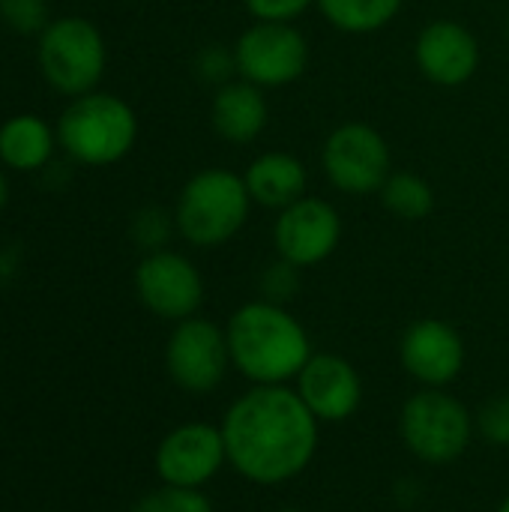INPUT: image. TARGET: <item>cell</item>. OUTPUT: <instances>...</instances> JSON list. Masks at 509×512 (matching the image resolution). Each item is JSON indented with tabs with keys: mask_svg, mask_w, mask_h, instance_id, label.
Segmentation results:
<instances>
[{
	"mask_svg": "<svg viewBox=\"0 0 509 512\" xmlns=\"http://www.w3.org/2000/svg\"><path fill=\"white\" fill-rule=\"evenodd\" d=\"M243 180L252 204L267 210H285L306 195L309 171L297 156L282 150H267L249 162Z\"/></svg>",
	"mask_w": 509,
	"mask_h": 512,
	"instance_id": "e0dca14e",
	"label": "cell"
},
{
	"mask_svg": "<svg viewBox=\"0 0 509 512\" xmlns=\"http://www.w3.org/2000/svg\"><path fill=\"white\" fill-rule=\"evenodd\" d=\"M171 228H177V225H174V216H168V213L159 210V207H147V210H141V213L132 219V237H135V243H138L141 249H147V252L165 249V243H168V237H171Z\"/></svg>",
	"mask_w": 509,
	"mask_h": 512,
	"instance_id": "cb8c5ba5",
	"label": "cell"
},
{
	"mask_svg": "<svg viewBox=\"0 0 509 512\" xmlns=\"http://www.w3.org/2000/svg\"><path fill=\"white\" fill-rule=\"evenodd\" d=\"M132 512H216L210 498L201 489H183L162 483L159 489L147 492Z\"/></svg>",
	"mask_w": 509,
	"mask_h": 512,
	"instance_id": "44dd1931",
	"label": "cell"
},
{
	"mask_svg": "<svg viewBox=\"0 0 509 512\" xmlns=\"http://www.w3.org/2000/svg\"><path fill=\"white\" fill-rule=\"evenodd\" d=\"M243 6L255 21L291 24L312 6V0H243Z\"/></svg>",
	"mask_w": 509,
	"mask_h": 512,
	"instance_id": "4316f807",
	"label": "cell"
},
{
	"mask_svg": "<svg viewBox=\"0 0 509 512\" xmlns=\"http://www.w3.org/2000/svg\"><path fill=\"white\" fill-rule=\"evenodd\" d=\"M57 144L87 168H108L126 159L138 141L135 108L114 93H84L69 99L57 117Z\"/></svg>",
	"mask_w": 509,
	"mask_h": 512,
	"instance_id": "3957f363",
	"label": "cell"
},
{
	"mask_svg": "<svg viewBox=\"0 0 509 512\" xmlns=\"http://www.w3.org/2000/svg\"><path fill=\"white\" fill-rule=\"evenodd\" d=\"M318 420L297 390L252 387L222 417L228 465L255 486L297 480L318 453Z\"/></svg>",
	"mask_w": 509,
	"mask_h": 512,
	"instance_id": "6da1fadb",
	"label": "cell"
},
{
	"mask_svg": "<svg viewBox=\"0 0 509 512\" xmlns=\"http://www.w3.org/2000/svg\"><path fill=\"white\" fill-rule=\"evenodd\" d=\"M297 396L318 423H345L363 405V378L339 354H312L297 375Z\"/></svg>",
	"mask_w": 509,
	"mask_h": 512,
	"instance_id": "9a60e30c",
	"label": "cell"
},
{
	"mask_svg": "<svg viewBox=\"0 0 509 512\" xmlns=\"http://www.w3.org/2000/svg\"><path fill=\"white\" fill-rule=\"evenodd\" d=\"M498 512H509V498L501 504V507H498Z\"/></svg>",
	"mask_w": 509,
	"mask_h": 512,
	"instance_id": "f1b7e54d",
	"label": "cell"
},
{
	"mask_svg": "<svg viewBox=\"0 0 509 512\" xmlns=\"http://www.w3.org/2000/svg\"><path fill=\"white\" fill-rule=\"evenodd\" d=\"M507 39H509V12H507Z\"/></svg>",
	"mask_w": 509,
	"mask_h": 512,
	"instance_id": "4dcf8cb0",
	"label": "cell"
},
{
	"mask_svg": "<svg viewBox=\"0 0 509 512\" xmlns=\"http://www.w3.org/2000/svg\"><path fill=\"white\" fill-rule=\"evenodd\" d=\"M195 69L204 81L210 84H228V78L237 72V63H234V48H225V45H207L198 57H195Z\"/></svg>",
	"mask_w": 509,
	"mask_h": 512,
	"instance_id": "484cf974",
	"label": "cell"
},
{
	"mask_svg": "<svg viewBox=\"0 0 509 512\" xmlns=\"http://www.w3.org/2000/svg\"><path fill=\"white\" fill-rule=\"evenodd\" d=\"M267 117H270V105H267L264 87L243 81V78L222 84L210 105L213 132L234 147H243L261 138V132L267 129Z\"/></svg>",
	"mask_w": 509,
	"mask_h": 512,
	"instance_id": "2e32d148",
	"label": "cell"
},
{
	"mask_svg": "<svg viewBox=\"0 0 509 512\" xmlns=\"http://www.w3.org/2000/svg\"><path fill=\"white\" fill-rule=\"evenodd\" d=\"M321 15L342 33L366 36L384 30L405 0H315Z\"/></svg>",
	"mask_w": 509,
	"mask_h": 512,
	"instance_id": "d6986e66",
	"label": "cell"
},
{
	"mask_svg": "<svg viewBox=\"0 0 509 512\" xmlns=\"http://www.w3.org/2000/svg\"><path fill=\"white\" fill-rule=\"evenodd\" d=\"M234 63L243 81L258 87H285L303 78L309 42L294 24L255 21L234 42Z\"/></svg>",
	"mask_w": 509,
	"mask_h": 512,
	"instance_id": "ba28073f",
	"label": "cell"
},
{
	"mask_svg": "<svg viewBox=\"0 0 509 512\" xmlns=\"http://www.w3.org/2000/svg\"><path fill=\"white\" fill-rule=\"evenodd\" d=\"M378 195L381 204L402 222H420L435 210V189L414 171H393Z\"/></svg>",
	"mask_w": 509,
	"mask_h": 512,
	"instance_id": "ffe728a7",
	"label": "cell"
},
{
	"mask_svg": "<svg viewBox=\"0 0 509 512\" xmlns=\"http://www.w3.org/2000/svg\"><path fill=\"white\" fill-rule=\"evenodd\" d=\"M6 204H9V180H6V174H3V168H0V213H3Z\"/></svg>",
	"mask_w": 509,
	"mask_h": 512,
	"instance_id": "83f0119b",
	"label": "cell"
},
{
	"mask_svg": "<svg viewBox=\"0 0 509 512\" xmlns=\"http://www.w3.org/2000/svg\"><path fill=\"white\" fill-rule=\"evenodd\" d=\"M36 63L51 90L60 96H84L93 93L102 81L108 48L99 27L84 15H63L51 18L48 27L39 33Z\"/></svg>",
	"mask_w": 509,
	"mask_h": 512,
	"instance_id": "5b68a950",
	"label": "cell"
},
{
	"mask_svg": "<svg viewBox=\"0 0 509 512\" xmlns=\"http://www.w3.org/2000/svg\"><path fill=\"white\" fill-rule=\"evenodd\" d=\"M0 21L21 36H39L51 15L45 0H0Z\"/></svg>",
	"mask_w": 509,
	"mask_h": 512,
	"instance_id": "7402d4cb",
	"label": "cell"
},
{
	"mask_svg": "<svg viewBox=\"0 0 509 512\" xmlns=\"http://www.w3.org/2000/svg\"><path fill=\"white\" fill-rule=\"evenodd\" d=\"M57 129L39 114H12L0 123V165L18 174L39 171L51 162Z\"/></svg>",
	"mask_w": 509,
	"mask_h": 512,
	"instance_id": "ac0fdd59",
	"label": "cell"
},
{
	"mask_svg": "<svg viewBox=\"0 0 509 512\" xmlns=\"http://www.w3.org/2000/svg\"><path fill=\"white\" fill-rule=\"evenodd\" d=\"M477 435L492 447H509V393L492 396L474 417Z\"/></svg>",
	"mask_w": 509,
	"mask_h": 512,
	"instance_id": "603a6c76",
	"label": "cell"
},
{
	"mask_svg": "<svg viewBox=\"0 0 509 512\" xmlns=\"http://www.w3.org/2000/svg\"><path fill=\"white\" fill-rule=\"evenodd\" d=\"M231 366L255 387H276L297 381L309 363L312 342L306 327L279 303H243L225 327Z\"/></svg>",
	"mask_w": 509,
	"mask_h": 512,
	"instance_id": "7a4b0ae2",
	"label": "cell"
},
{
	"mask_svg": "<svg viewBox=\"0 0 509 512\" xmlns=\"http://www.w3.org/2000/svg\"><path fill=\"white\" fill-rule=\"evenodd\" d=\"M228 465L222 429L213 423H183L156 450V474L168 486L201 489Z\"/></svg>",
	"mask_w": 509,
	"mask_h": 512,
	"instance_id": "7c38bea8",
	"label": "cell"
},
{
	"mask_svg": "<svg viewBox=\"0 0 509 512\" xmlns=\"http://www.w3.org/2000/svg\"><path fill=\"white\" fill-rule=\"evenodd\" d=\"M414 60L426 81L438 87H462L468 84L483 60L477 36L453 18L429 21L417 42H414Z\"/></svg>",
	"mask_w": 509,
	"mask_h": 512,
	"instance_id": "5bb4252c",
	"label": "cell"
},
{
	"mask_svg": "<svg viewBox=\"0 0 509 512\" xmlns=\"http://www.w3.org/2000/svg\"><path fill=\"white\" fill-rule=\"evenodd\" d=\"M135 294L156 318L186 321L204 303V279L186 255L159 249L135 267Z\"/></svg>",
	"mask_w": 509,
	"mask_h": 512,
	"instance_id": "30bf717a",
	"label": "cell"
},
{
	"mask_svg": "<svg viewBox=\"0 0 509 512\" xmlns=\"http://www.w3.org/2000/svg\"><path fill=\"white\" fill-rule=\"evenodd\" d=\"M399 360L414 381L444 390L465 369V339L441 318H420L402 333Z\"/></svg>",
	"mask_w": 509,
	"mask_h": 512,
	"instance_id": "4fadbf2b",
	"label": "cell"
},
{
	"mask_svg": "<svg viewBox=\"0 0 509 512\" xmlns=\"http://www.w3.org/2000/svg\"><path fill=\"white\" fill-rule=\"evenodd\" d=\"M249 189L243 174L228 168H204L192 174L174 204L177 234L195 249L225 246L249 219Z\"/></svg>",
	"mask_w": 509,
	"mask_h": 512,
	"instance_id": "277c9868",
	"label": "cell"
},
{
	"mask_svg": "<svg viewBox=\"0 0 509 512\" xmlns=\"http://www.w3.org/2000/svg\"><path fill=\"white\" fill-rule=\"evenodd\" d=\"M321 165L333 189L345 195H378L393 174V156L387 138L360 120L336 126L321 150Z\"/></svg>",
	"mask_w": 509,
	"mask_h": 512,
	"instance_id": "52a82bcc",
	"label": "cell"
},
{
	"mask_svg": "<svg viewBox=\"0 0 509 512\" xmlns=\"http://www.w3.org/2000/svg\"><path fill=\"white\" fill-rule=\"evenodd\" d=\"M342 240V216L339 210L324 201L303 195L291 207L279 210L273 225V243L282 261L306 270L324 264Z\"/></svg>",
	"mask_w": 509,
	"mask_h": 512,
	"instance_id": "8fae6325",
	"label": "cell"
},
{
	"mask_svg": "<svg viewBox=\"0 0 509 512\" xmlns=\"http://www.w3.org/2000/svg\"><path fill=\"white\" fill-rule=\"evenodd\" d=\"M471 411L441 387H423L399 414V435L411 456L426 465H453L462 459L474 438Z\"/></svg>",
	"mask_w": 509,
	"mask_h": 512,
	"instance_id": "8992f818",
	"label": "cell"
},
{
	"mask_svg": "<svg viewBox=\"0 0 509 512\" xmlns=\"http://www.w3.org/2000/svg\"><path fill=\"white\" fill-rule=\"evenodd\" d=\"M228 366V336L219 324L198 315L177 321L165 345V369L180 390L192 396L213 393L225 381Z\"/></svg>",
	"mask_w": 509,
	"mask_h": 512,
	"instance_id": "9c48e42d",
	"label": "cell"
},
{
	"mask_svg": "<svg viewBox=\"0 0 509 512\" xmlns=\"http://www.w3.org/2000/svg\"><path fill=\"white\" fill-rule=\"evenodd\" d=\"M297 291H300V267H294V264L279 258L273 267H267L261 273V294H264L261 300L285 306Z\"/></svg>",
	"mask_w": 509,
	"mask_h": 512,
	"instance_id": "d4e9b609",
	"label": "cell"
},
{
	"mask_svg": "<svg viewBox=\"0 0 509 512\" xmlns=\"http://www.w3.org/2000/svg\"><path fill=\"white\" fill-rule=\"evenodd\" d=\"M276 512H306V510H297V507H285V510H276Z\"/></svg>",
	"mask_w": 509,
	"mask_h": 512,
	"instance_id": "f546056e",
	"label": "cell"
}]
</instances>
